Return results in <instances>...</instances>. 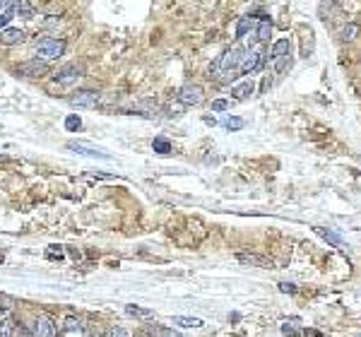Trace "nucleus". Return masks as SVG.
Listing matches in <instances>:
<instances>
[{
	"mask_svg": "<svg viewBox=\"0 0 361 337\" xmlns=\"http://www.w3.org/2000/svg\"><path fill=\"white\" fill-rule=\"evenodd\" d=\"M176 99H178L183 106H197V104H202L205 92H202L200 85H183V87L176 92Z\"/></svg>",
	"mask_w": 361,
	"mask_h": 337,
	"instance_id": "obj_4",
	"label": "nucleus"
},
{
	"mask_svg": "<svg viewBox=\"0 0 361 337\" xmlns=\"http://www.w3.org/2000/svg\"><path fill=\"white\" fill-rule=\"evenodd\" d=\"M17 325H20L17 327V335L20 337H34V332H29V327L27 325H22V323H17Z\"/></svg>",
	"mask_w": 361,
	"mask_h": 337,
	"instance_id": "obj_30",
	"label": "nucleus"
},
{
	"mask_svg": "<svg viewBox=\"0 0 361 337\" xmlns=\"http://www.w3.org/2000/svg\"><path fill=\"white\" fill-rule=\"evenodd\" d=\"M24 41V32L22 29H15V27H8L0 32V44L3 46H15V44H22Z\"/></svg>",
	"mask_w": 361,
	"mask_h": 337,
	"instance_id": "obj_11",
	"label": "nucleus"
},
{
	"mask_svg": "<svg viewBox=\"0 0 361 337\" xmlns=\"http://www.w3.org/2000/svg\"><path fill=\"white\" fill-rule=\"evenodd\" d=\"M279 292H282V294H294L296 287L292 282H282V284H279Z\"/></svg>",
	"mask_w": 361,
	"mask_h": 337,
	"instance_id": "obj_29",
	"label": "nucleus"
},
{
	"mask_svg": "<svg viewBox=\"0 0 361 337\" xmlns=\"http://www.w3.org/2000/svg\"><path fill=\"white\" fill-rule=\"evenodd\" d=\"M243 125H246V120H243V118H236V116H234V118H227V120H224V128H227V130H241Z\"/></svg>",
	"mask_w": 361,
	"mask_h": 337,
	"instance_id": "obj_24",
	"label": "nucleus"
},
{
	"mask_svg": "<svg viewBox=\"0 0 361 337\" xmlns=\"http://www.w3.org/2000/svg\"><path fill=\"white\" fill-rule=\"evenodd\" d=\"M109 337H130V335H128V332H125L123 327H113V330H111V335H109Z\"/></svg>",
	"mask_w": 361,
	"mask_h": 337,
	"instance_id": "obj_31",
	"label": "nucleus"
},
{
	"mask_svg": "<svg viewBox=\"0 0 361 337\" xmlns=\"http://www.w3.org/2000/svg\"><path fill=\"white\" fill-rule=\"evenodd\" d=\"M241 262H246V265H255V267H267L270 265V260L267 258H263V255H255V253H239L236 255Z\"/></svg>",
	"mask_w": 361,
	"mask_h": 337,
	"instance_id": "obj_15",
	"label": "nucleus"
},
{
	"mask_svg": "<svg viewBox=\"0 0 361 337\" xmlns=\"http://www.w3.org/2000/svg\"><path fill=\"white\" fill-rule=\"evenodd\" d=\"M0 15H15V3L0 0Z\"/></svg>",
	"mask_w": 361,
	"mask_h": 337,
	"instance_id": "obj_26",
	"label": "nucleus"
},
{
	"mask_svg": "<svg viewBox=\"0 0 361 337\" xmlns=\"http://www.w3.org/2000/svg\"><path fill=\"white\" fill-rule=\"evenodd\" d=\"M82 65H77V63H70V65H65V68H60L58 73H55V82L58 85H65V87H70V85H75L77 80L82 77Z\"/></svg>",
	"mask_w": 361,
	"mask_h": 337,
	"instance_id": "obj_5",
	"label": "nucleus"
},
{
	"mask_svg": "<svg viewBox=\"0 0 361 337\" xmlns=\"http://www.w3.org/2000/svg\"><path fill=\"white\" fill-rule=\"evenodd\" d=\"M65 128L67 130H80V128H82V120H80V116H75V113H73V116H67L65 118Z\"/></svg>",
	"mask_w": 361,
	"mask_h": 337,
	"instance_id": "obj_25",
	"label": "nucleus"
},
{
	"mask_svg": "<svg viewBox=\"0 0 361 337\" xmlns=\"http://www.w3.org/2000/svg\"><path fill=\"white\" fill-rule=\"evenodd\" d=\"M145 337H154V335H145Z\"/></svg>",
	"mask_w": 361,
	"mask_h": 337,
	"instance_id": "obj_34",
	"label": "nucleus"
},
{
	"mask_svg": "<svg viewBox=\"0 0 361 337\" xmlns=\"http://www.w3.org/2000/svg\"><path fill=\"white\" fill-rule=\"evenodd\" d=\"M63 258V250H60V246H51V250H48V258Z\"/></svg>",
	"mask_w": 361,
	"mask_h": 337,
	"instance_id": "obj_32",
	"label": "nucleus"
},
{
	"mask_svg": "<svg viewBox=\"0 0 361 337\" xmlns=\"http://www.w3.org/2000/svg\"><path fill=\"white\" fill-rule=\"evenodd\" d=\"M229 109V101L227 99H214L212 101V111H227Z\"/></svg>",
	"mask_w": 361,
	"mask_h": 337,
	"instance_id": "obj_28",
	"label": "nucleus"
},
{
	"mask_svg": "<svg viewBox=\"0 0 361 337\" xmlns=\"http://www.w3.org/2000/svg\"><path fill=\"white\" fill-rule=\"evenodd\" d=\"M67 150H73L77 154H85V157H94V159H104V162H109L111 154L101 152V150H94V147H89L85 142H67Z\"/></svg>",
	"mask_w": 361,
	"mask_h": 337,
	"instance_id": "obj_9",
	"label": "nucleus"
},
{
	"mask_svg": "<svg viewBox=\"0 0 361 337\" xmlns=\"http://www.w3.org/2000/svg\"><path fill=\"white\" fill-rule=\"evenodd\" d=\"M125 313L132 315V318H154V313L150 311V308H140V306H135V304L125 306Z\"/></svg>",
	"mask_w": 361,
	"mask_h": 337,
	"instance_id": "obj_18",
	"label": "nucleus"
},
{
	"mask_svg": "<svg viewBox=\"0 0 361 337\" xmlns=\"http://www.w3.org/2000/svg\"><path fill=\"white\" fill-rule=\"evenodd\" d=\"M356 337H361V335H356Z\"/></svg>",
	"mask_w": 361,
	"mask_h": 337,
	"instance_id": "obj_35",
	"label": "nucleus"
},
{
	"mask_svg": "<svg viewBox=\"0 0 361 337\" xmlns=\"http://www.w3.org/2000/svg\"><path fill=\"white\" fill-rule=\"evenodd\" d=\"M286 55H292V41L289 39L274 41L272 48H270V60H279V58H286Z\"/></svg>",
	"mask_w": 361,
	"mask_h": 337,
	"instance_id": "obj_12",
	"label": "nucleus"
},
{
	"mask_svg": "<svg viewBox=\"0 0 361 337\" xmlns=\"http://www.w3.org/2000/svg\"><path fill=\"white\" fill-rule=\"evenodd\" d=\"M17 335V320L12 315H5L0 320V337H15Z\"/></svg>",
	"mask_w": 361,
	"mask_h": 337,
	"instance_id": "obj_16",
	"label": "nucleus"
},
{
	"mask_svg": "<svg viewBox=\"0 0 361 337\" xmlns=\"http://www.w3.org/2000/svg\"><path fill=\"white\" fill-rule=\"evenodd\" d=\"M313 231H316L318 236H323V239L328 241V243H332V246H337V248L347 250V243H344V239L339 236L337 231H332V229H325V227H313Z\"/></svg>",
	"mask_w": 361,
	"mask_h": 337,
	"instance_id": "obj_10",
	"label": "nucleus"
},
{
	"mask_svg": "<svg viewBox=\"0 0 361 337\" xmlns=\"http://www.w3.org/2000/svg\"><path fill=\"white\" fill-rule=\"evenodd\" d=\"M294 323H296V320H292V323H289V320H284V323H282V335H284V337H299V335H301V330H299V327H294Z\"/></svg>",
	"mask_w": 361,
	"mask_h": 337,
	"instance_id": "obj_22",
	"label": "nucleus"
},
{
	"mask_svg": "<svg viewBox=\"0 0 361 337\" xmlns=\"http://www.w3.org/2000/svg\"><path fill=\"white\" fill-rule=\"evenodd\" d=\"M157 337H183V335L171 330V327H159V330H157Z\"/></svg>",
	"mask_w": 361,
	"mask_h": 337,
	"instance_id": "obj_27",
	"label": "nucleus"
},
{
	"mask_svg": "<svg viewBox=\"0 0 361 337\" xmlns=\"http://www.w3.org/2000/svg\"><path fill=\"white\" fill-rule=\"evenodd\" d=\"M99 104V94L92 92V89H82L70 97V106H77V109H94Z\"/></svg>",
	"mask_w": 361,
	"mask_h": 337,
	"instance_id": "obj_7",
	"label": "nucleus"
},
{
	"mask_svg": "<svg viewBox=\"0 0 361 337\" xmlns=\"http://www.w3.org/2000/svg\"><path fill=\"white\" fill-rule=\"evenodd\" d=\"M17 73L22 77H44L46 73H48V63H44V60H29V63H22V65L17 68Z\"/></svg>",
	"mask_w": 361,
	"mask_h": 337,
	"instance_id": "obj_8",
	"label": "nucleus"
},
{
	"mask_svg": "<svg viewBox=\"0 0 361 337\" xmlns=\"http://www.w3.org/2000/svg\"><path fill=\"white\" fill-rule=\"evenodd\" d=\"M356 34H359V24L351 22V24H347V27L342 29V39H344V41H351V39H354Z\"/></svg>",
	"mask_w": 361,
	"mask_h": 337,
	"instance_id": "obj_23",
	"label": "nucleus"
},
{
	"mask_svg": "<svg viewBox=\"0 0 361 337\" xmlns=\"http://www.w3.org/2000/svg\"><path fill=\"white\" fill-rule=\"evenodd\" d=\"M174 325L178 327H202L205 323L200 318H188V315H176L174 318Z\"/></svg>",
	"mask_w": 361,
	"mask_h": 337,
	"instance_id": "obj_17",
	"label": "nucleus"
},
{
	"mask_svg": "<svg viewBox=\"0 0 361 337\" xmlns=\"http://www.w3.org/2000/svg\"><path fill=\"white\" fill-rule=\"evenodd\" d=\"M253 92H255V85H253L251 80H246V82H241L239 87H234V92H231V94H234V99H236V101H246Z\"/></svg>",
	"mask_w": 361,
	"mask_h": 337,
	"instance_id": "obj_14",
	"label": "nucleus"
},
{
	"mask_svg": "<svg viewBox=\"0 0 361 337\" xmlns=\"http://www.w3.org/2000/svg\"><path fill=\"white\" fill-rule=\"evenodd\" d=\"M253 36H255V41H267V39L272 36V22H270L267 17H263V20L258 22V29L253 32Z\"/></svg>",
	"mask_w": 361,
	"mask_h": 337,
	"instance_id": "obj_13",
	"label": "nucleus"
},
{
	"mask_svg": "<svg viewBox=\"0 0 361 337\" xmlns=\"http://www.w3.org/2000/svg\"><path fill=\"white\" fill-rule=\"evenodd\" d=\"M65 51V41L63 39H51V36H46L41 39L39 44H36V60H55V58H60Z\"/></svg>",
	"mask_w": 361,
	"mask_h": 337,
	"instance_id": "obj_1",
	"label": "nucleus"
},
{
	"mask_svg": "<svg viewBox=\"0 0 361 337\" xmlns=\"http://www.w3.org/2000/svg\"><path fill=\"white\" fill-rule=\"evenodd\" d=\"M63 327H65V332H80V330H82V320L75 318V315H67Z\"/></svg>",
	"mask_w": 361,
	"mask_h": 337,
	"instance_id": "obj_20",
	"label": "nucleus"
},
{
	"mask_svg": "<svg viewBox=\"0 0 361 337\" xmlns=\"http://www.w3.org/2000/svg\"><path fill=\"white\" fill-rule=\"evenodd\" d=\"M251 27H253V20H251V17H241L239 22H236V36H239V39L248 36Z\"/></svg>",
	"mask_w": 361,
	"mask_h": 337,
	"instance_id": "obj_19",
	"label": "nucleus"
},
{
	"mask_svg": "<svg viewBox=\"0 0 361 337\" xmlns=\"http://www.w3.org/2000/svg\"><path fill=\"white\" fill-rule=\"evenodd\" d=\"M12 17H15V15H0V27H5V24L10 22Z\"/></svg>",
	"mask_w": 361,
	"mask_h": 337,
	"instance_id": "obj_33",
	"label": "nucleus"
},
{
	"mask_svg": "<svg viewBox=\"0 0 361 337\" xmlns=\"http://www.w3.org/2000/svg\"><path fill=\"white\" fill-rule=\"evenodd\" d=\"M32 332L34 337H55L58 335V325H55V320L51 315H39L32 327Z\"/></svg>",
	"mask_w": 361,
	"mask_h": 337,
	"instance_id": "obj_6",
	"label": "nucleus"
},
{
	"mask_svg": "<svg viewBox=\"0 0 361 337\" xmlns=\"http://www.w3.org/2000/svg\"><path fill=\"white\" fill-rule=\"evenodd\" d=\"M241 58H243V51H241L239 46H234V48H229V51H224L222 53V58H219L217 63L212 65V75L209 77H217V70H222L224 75H229V73H234V70H239V63Z\"/></svg>",
	"mask_w": 361,
	"mask_h": 337,
	"instance_id": "obj_2",
	"label": "nucleus"
},
{
	"mask_svg": "<svg viewBox=\"0 0 361 337\" xmlns=\"http://www.w3.org/2000/svg\"><path fill=\"white\" fill-rule=\"evenodd\" d=\"M263 63H265V51L253 48V51H248V53L241 58L239 73L241 75H253V73H258V70L263 68Z\"/></svg>",
	"mask_w": 361,
	"mask_h": 337,
	"instance_id": "obj_3",
	"label": "nucleus"
},
{
	"mask_svg": "<svg viewBox=\"0 0 361 337\" xmlns=\"http://www.w3.org/2000/svg\"><path fill=\"white\" fill-rule=\"evenodd\" d=\"M152 150L157 154H169L171 152V145H169V140H164V138H157V140L152 142Z\"/></svg>",
	"mask_w": 361,
	"mask_h": 337,
	"instance_id": "obj_21",
	"label": "nucleus"
}]
</instances>
